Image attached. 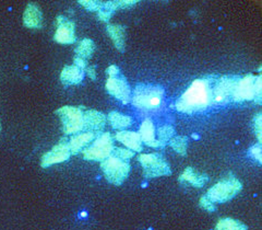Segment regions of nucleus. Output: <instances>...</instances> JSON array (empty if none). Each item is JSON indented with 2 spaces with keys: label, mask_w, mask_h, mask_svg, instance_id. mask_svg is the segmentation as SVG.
Segmentation results:
<instances>
[{
  "label": "nucleus",
  "mask_w": 262,
  "mask_h": 230,
  "mask_svg": "<svg viewBox=\"0 0 262 230\" xmlns=\"http://www.w3.org/2000/svg\"><path fill=\"white\" fill-rule=\"evenodd\" d=\"M213 102L212 87L208 79H196L175 103V109L183 113H195L206 110Z\"/></svg>",
  "instance_id": "nucleus-1"
},
{
  "label": "nucleus",
  "mask_w": 262,
  "mask_h": 230,
  "mask_svg": "<svg viewBox=\"0 0 262 230\" xmlns=\"http://www.w3.org/2000/svg\"><path fill=\"white\" fill-rule=\"evenodd\" d=\"M164 97V89L154 85H138L134 93L131 94V101L138 109L157 110L159 109Z\"/></svg>",
  "instance_id": "nucleus-2"
},
{
  "label": "nucleus",
  "mask_w": 262,
  "mask_h": 230,
  "mask_svg": "<svg viewBox=\"0 0 262 230\" xmlns=\"http://www.w3.org/2000/svg\"><path fill=\"white\" fill-rule=\"evenodd\" d=\"M242 188L243 184L241 181L233 175H228L209 188L206 196L212 203H226L238 194Z\"/></svg>",
  "instance_id": "nucleus-3"
},
{
  "label": "nucleus",
  "mask_w": 262,
  "mask_h": 230,
  "mask_svg": "<svg viewBox=\"0 0 262 230\" xmlns=\"http://www.w3.org/2000/svg\"><path fill=\"white\" fill-rule=\"evenodd\" d=\"M261 75L253 76L251 73L239 78L235 89L233 101H257L261 103Z\"/></svg>",
  "instance_id": "nucleus-4"
},
{
  "label": "nucleus",
  "mask_w": 262,
  "mask_h": 230,
  "mask_svg": "<svg viewBox=\"0 0 262 230\" xmlns=\"http://www.w3.org/2000/svg\"><path fill=\"white\" fill-rule=\"evenodd\" d=\"M114 148L113 136L110 133H102L95 137L91 146L84 148L82 155L85 160L102 162L112 156Z\"/></svg>",
  "instance_id": "nucleus-5"
},
{
  "label": "nucleus",
  "mask_w": 262,
  "mask_h": 230,
  "mask_svg": "<svg viewBox=\"0 0 262 230\" xmlns=\"http://www.w3.org/2000/svg\"><path fill=\"white\" fill-rule=\"evenodd\" d=\"M101 169L105 179L114 185H120L126 181L130 172L128 161L110 156L107 159L101 162Z\"/></svg>",
  "instance_id": "nucleus-6"
},
{
  "label": "nucleus",
  "mask_w": 262,
  "mask_h": 230,
  "mask_svg": "<svg viewBox=\"0 0 262 230\" xmlns=\"http://www.w3.org/2000/svg\"><path fill=\"white\" fill-rule=\"evenodd\" d=\"M143 168V176L146 179L169 176L171 174L169 164L158 154H141L138 157Z\"/></svg>",
  "instance_id": "nucleus-7"
},
{
  "label": "nucleus",
  "mask_w": 262,
  "mask_h": 230,
  "mask_svg": "<svg viewBox=\"0 0 262 230\" xmlns=\"http://www.w3.org/2000/svg\"><path fill=\"white\" fill-rule=\"evenodd\" d=\"M61 123L62 131L66 135L77 134L83 129V112L76 106H62L56 111Z\"/></svg>",
  "instance_id": "nucleus-8"
},
{
  "label": "nucleus",
  "mask_w": 262,
  "mask_h": 230,
  "mask_svg": "<svg viewBox=\"0 0 262 230\" xmlns=\"http://www.w3.org/2000/svg\"><path fill=\"white\" fill-rule=\"evenodd\" d=\"M239 77L234 76H222L212 89L213 93V102L216 104H224L233 101L235 89L238 82Z\"/></svg>",
  "instance_id": "nucleus-9"
},
{
  "label": "nucleus",
  "mask_w": 262,
  "mask_h": 230,
  "mask_svg": "<svg viewBox=\"0 0 262 230\" xmlns=\"http://www.w3.org/2000/svg\"><path fill=\"white\" fill-rule=\"evenodd\" d=\"M70 156L71 154L68 147L67 138H62L58 144L54 146L51 151L43 155L42 159H40V166H42V168H48L53 164L64 162L70 158Z\"/></svg>",
  "instance_id": "nucleus-10"
},
{
  "label": "nucleus",
  "mask_w": 262,
  "mask_h": 230,
  "mask_svg": "<svg viewBox=\"0 0 262 230\" xmlns=\"http://www.w3.org/2000/svg\"><path fill=\"white\" fill-rule=\"evenodd\" d=\"M105 88L111 95L116 98L122 103L127 104L131 101L133 92H131L130 86L128 85L125 77H108V79L106 80Z\"/></svg>",
  "instance_id": "nucleus-11"
},
{
  "label": "nucleus",
  "mask_w": 262,
  "mask_h": 230,
  "mask_svg": "<svg viewBox=\"0 0 262 230\" xmlns=\"http://www.w3.org/2000/svg\"><path fill=\"white\" fill-rule=\"evenodd\" d=\"M57 30L55 32L54 40L60 44H72L76 42V26L71 20L58 15L56 19Z\"/></svg>",
  "instance_id": "nucleus-12"
},
{
  "label": "nucleus",
  "mask_w": 262,
  "mask_h": 230,
  "mask_svg": "<svg viewBox=\"0 0 262 230\" xmlns=\"http://www.w3.org/2000/svg\"><path fill=\"white\" fill-rule=\"evenodd\" d=\"M106 124V117L96 110H88L83 113V129L88 133L100 135Z\"/></svg>",
  "instance_id": "nucleus-13"
},
{
  "label": "nucleus",
  "mask_w": 262,
  "mask_h": 230,
  "mask_svg": "<svg viewBox=\"0 0 262 230\" xmlns=\"http://www.w3.org/2000/svg\"><path fill=\"white\" fill-rule=\"evenodd\" d=\"M23 23L29 29H40L43 24V14L34 4H29L23 13Z\"/></svg>",
  "instance_id": "nucleus-14"
},
{
  "label": "nucleus",
  "mask_w": 262,
  "mask_h": 230,
  "mask_svg": "<svg viewBox=\"0 0 262 230\" xmlns=\"http://www.w3.org/2000/svg\"><path fill=\"white\" fill-rule=\"evenodd\" d=\"M115 138L121 144H124L127 149L131 151L141 152L142 150V141L140 136L136 131H129V130H121L115 135Z\"/></svg>",
  "instance_id": "nucleus-15"
},
{
  "label": "nucleus",
  "mask_w": 262,
  "mask_h": 230,
  "mask_svg": "<svg viewBox=\"0 0 262 230\" xmlns=\"http://www.w3.org/2000/svg\"><path fill=\"white\" fill-rule=\"evenodd\" d=\"M139 136H140L142 143H144L146 146L153 147V148H162L163 145L155 138V127L152 120L145 119L140 126V130H139Z\"/></svg>",
  "instance_id": "nucleus-16"
},
{
  "label": "nucleus",
  "mask_w": 262,
  "mask_h": 230,
  "mask_svg": "<svg viewBox=\"0 0 262 230\" xmlns=\"http://www.w3.org/2000/svg\"><path fill=\"white\" fill-rule=\"evenodd\" d=\"M84 70L80 69L76 65L66 66L60 72V81L63 85H79L84 79Z\"/></svg>",
  "instance_id": "nucleus-17"
},
{
  "label": "nucleus",
  "mask_w": 262,
  "mask_h": 230,
  "mask_svg": "<svg viewBox=\"0 0 262 230\" xmlns=\"http://www.w3.org/2000/svg\"><path fill=\"white\" fill-rule=\"evenodd\" d=\"M97 135L93 133H80L76 136H72L70 141H68V147L71 155H78L83 148H85L89 144H91Z\"/></svg>",
  "instance_id": "nucleus-18"
},
{
  "label": "nucleus",
  "mask_w": 262,
  "mask_h": 230,
  "mask_svg": "<svg viewBox=\"0 0 262 230\" xmlns=\"http://www.w3.org/2000/svg\"><path fill=\"white\" fill-rule=\"evenodd\" d=\"M107 33L113 41V44L115 45L119 52L124 53L126 48V30L122 26L119 24H108L107 26Z\"/></svg>",
  "instance_id": "nucleus-19"
},
{
  "label": "nucleus",
  "mask_w": 262,
  "mask_h": 230,
  "mask_svg": "<svg viewBox=\"0 0 262 230\" xmlns=\"http://www.w3.org/2000/svg\"><path fill=\"white\" fill-rule=\"evenodd\" d=\"M180 183H189L194 187H202L208 182V177L206 175L198 174L193 168L188 167L179 177Z\"/></svg>",
  "instance_id": "nucleus-20"
},
{
  "label": "nucleus",
  "mask_w": 262,
  "mask_h": 230,
  "mask_svg": "<svg viewBox=\"0 0 262 230\" xmlns=\"http://www.w3.org/2000/svg\"><path fill=\"white\" fill-rule=\"evenodd\" d=\"M107 119L110 124L115 129H124L130 126L131 123H133V120H131L130 117H127V115H124L119 112H111Z\"/></svg>",
  "instance_id": "nucleus-21"
},
{
  "label": "nucleus",
  "mask_w": 262,
  "mask_h": 230,
  "mask_svg": "<svg viewBox=\"0 0 262 230\" xmlns=\"http://www.w3.org/2000/svg\"><path fill=\"white\" fill-rule=\"evenodd\" d=\"M94 49L95 44L93 41L91 39H83L76 48V56L86 61L93 55Z\"/></svg>",
  "instance_id": "nucleus-22"
},
{
  "label": "nucleus",
  "mask_w": 262,
  "mask_h": 230,
  "mask_svg": "<svg viewBox=\"0 0 262 230\" xmlns=\"http://www.w3.org/2000/svg\"><path fill=\"white\" fill-rule=\"evenodd\" d=\"M215 230H248L247 226L243 224L242 221L236 220L234 218H221L215 226Z\"/></svg>",
  "instance_id": "nucleus-23"
},
{
  "label": "nucleus",
  "mask_w": 262,
  "mask_h": 230,
  "mask_svg": "<svg viewBox=\"0 0 262 230\" xmlns=\"http://www.w3.org/2000/svg\"><path fill=\"white\" fill-rule=\"evenodd\" d=\"M136 0H116V2H106L103 3V9L114 12L119 9H128L137 5Z\"/></svg>",
  "instance_id": "nucleus-24"
},
{
  "label": "nucleus",
  "mask_w": 262,
  "mask_h": 230,
  "mask_svg": "<svg viewBox=\"0 0 262 230\" xmlns=\"http://www.w3.org/2000/svg\"><path fill=\"white\" fill-rule=\"evenodd\" d=\"M169 145L180 156H186L188 147V138L185 136H175L169 141Z\"/></svg>",
  "instance_id": "nucleus-25"
},
{
  "label": "nucleus",
  "mask_w": 262,
  "mask_h": 230,
  "mask_svg": "<svg viewBox=\"0 0 262 230\" xmlns=\"http://www.w3.org/2000/svg\"><path fill=\"white\" fill-rule=\"evenodd\" d=\"M175 134V129L171 125H164L159 128L158 130V141L163 145V147L166 145L167 142H169L173 138Z\"/></svg>",
  "instance_id": "nucleus-26"
},
{
  "label": "nucleus",
  "mask_w": 262,
  "mask_h": 230,
  "mask_svg": "<svg viewBox=\"0 0 262 230\" xmlns=\"http://www.w3.org/2000/svg\"><path fill=\"white\" fill-rule=\"evenodd\" d=\"M79 4L89 11L98 12L103 9V3L95 2V0H79Z\"/></svg>",
  "instance_id": "nucleus-27"
},
{
  "label": "nucleus",
  "mask_w": 262,
  "mask_h": 230,
  "mask_svg": "<svg viewBox=\"0 0 262 230\" xmlns=\"http://www.w3.org/2000/svg\"><path fill=\"white\" fill-rule=\"evenodd\" d=\"M112 156L116 158H119L121 160L128 161L129 159H131L135 156L134 151H131L129 149H125V148H114V150L112 152Z\"/></svg>",
  "instance_id": "nucleus-28"
},
{
  "label": "nucleus",
  "mask_w": 262,
  "mask_h": 230,
  "mask_svg": "<svg viewBox=\"0 0 262 230\" xmlns=\"http://www.w3.org/2000/svg\"><path fill=\"white\" fill-rule=\"evenodd\" d=\"M261 117H262V115L259 112L252 119V129H253V133H255V136L258 138L259 144H261V141H262V138H261V131H262V128H261Z\"/></svg>",
  "instance_id": "nucleus-29"
},
{
  "label": "nucleus",
  "mask_w": 262,
  "mask_h": 230,
  "mask_svg": "<svg viewBox=\"0 0 262 230\" xmlns=\"http://www.w3.org/2000/svg\"><path fill=\"white\" fill-rule=\"evenodd\" d=\"M249 154L251 157L257 160L259 163L262 162V154H261V144H257L253 145L250 149H249Z\"/></svg>",
  "instance_id": "nucleus-30"
},
{
  "label": "nucleus",
  "mask_w": 262,
  "mask_h": 230,
  "mask_svg": "<svg viewBox=\"0 0 262 230\" xmlns=\"http://www.w3.org/2000/svg\"><path fill=\"white\" fill-rule=\"evenodd\" d=\"M200 206H201L203 209H206L207 212H214V210H215V205H214V203H212L206 195L201 196V199H200Z\"/></svg>",
  "instance_id": "nucleus-31"
},
{
  "label": "nucleus",
  "mask_w": 262,
  "mask_h": 230,
  "mask_svg": "<svg viewBox=\"0 0 262 230\" xmlns=\"http://www.w3.org/2000/svg\"><path fill=\"white\" fill-rule=\"evenodd\" d=\"M112 14H113V12L107 11V10H105V9H102L101 11L97 12L98 19H100L103 22H108L111 20V18H112Z\"/></svg>",
  "instance_id": "nucleus-32"
},
{
  "label": "nucleus",
  "mask_w": 262,
  "mask_h": 230,
  "mask_svg": "<svg viewBox=\"0 0 262 230\" xmlns=\"http://www.w3.org/2000/svg\"><path fill=\"white\" fill-rule=\"evenodd\" d=\"M73 62H75V64L77 67H79L80 69L82 70H85V68L88 67V64H86V61L83 60V59H80V57H75V60H73Z\"/></svg>",
  "instance_id": "nucleus-33"
},
{
  "label": "nucleus",
  "mask_w": 262,
  "mask_h": 230,
  "mask_svg": "<svg viewBox=\"0 0 262 230\" xmlns=\"http://www.w3.org/2000/svg\"><path fill=\"white\" fill-rule=\"evenodd\" d=\"M107 73L110 75V77H116L119 75V68L118 66L116 65H111L110 67L107 68Z\"/></svg>",
  "instance_id": "nucleus-34"
},
{
  "label": "nucleus",
  "mask_w": 262,
  "mask_h": 230,
  "mask_svg": "<svg viewBox=\"0 0 262 230\" xmlns=\"http://www.w3.org/2000/svg\"><path fill=\"white\" fill-rule=\"evenodd\" d=\"M84 72H86L89 77L91 78L92 80H95L96 78V69H95V66H88V67L85 68Z\"/></svg>",
  "instance_id": "nucleus-35"
},
{
  "label": "nucleus",
  "mask_w": 262,
  "mask_h": 230,
  "mask_svg": "<svg viewBox=\"0 0 262 230\" xmlns=\"http://www.w3.org/2000/svg\"><path fill=\"white\" fill-rule=\"evenodd\" d=\"M0 130H2V123H0Z\"/></svg>",
  "instance_id": "nucleus-36"
}]
</instances>
